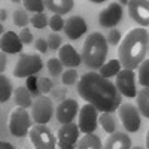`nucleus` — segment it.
<instances>
[{"instance_id": "1", "label": "nucleus", "mask_w": 149, "mask_h": 149, "mask_svg": "<svg viewBox=\"0 0 149 149\" xmlns=\"http://www.w3.org/2000/svg\"><path fill=\"white\" fill-rule=\"evenodd\" d=\"M78 93L88 104H93L97 110L106 113H110L121 106V94L116 85L95 72L85 73L79 78Z\"/></svg>"}, {"instance_id": "2", "label": "nucleus", "mask_w": 149, "mask_h": 149, "mask_svg": "<svg viewBox=\"0 0 149 149\" xmlns=\"http://www.w3.org/2000/svg\"><path fill=\"white\" fill-rule=\"evenodd\" d=\"M149 46V33L143 27L131 29L118 48L119 63L124 69L134 70L143 61Z\"/></svg>"}, {"instance_id": "3", "label": "nucleus", "mask_w": 149, "mask_h": 149, "mask_svg": "<svg viewBox=\"0 0 149 149\" xmlns=\"http://www.w3.org/2000/svg\"><path fill=\"white\" fill-rule=\"evenodd\" d=\"M107 55V40L102 33H91L82 46V61L90 69H102Z\"/></svg>"}, {"instance_id": "4", "label": "nucleus", "mask_w": 149, "mask_h": 149, "mask_svg": "<svg viewBox=\"0 0 149 149\" xmlns=\"http://www.w3.org/2000/svg\"><path fill=\"white\" fill-rule=\"evenodd\" d=\"M43 67L42 58L37 54H21L18 61L14 67V76L15 78H27L31 74H36Z\"/></svg>"}, {"instance_id": "5", "label": "nucleus", "mask_w": 149, "mask_h": 149, "mask_svg": "<svg viewBox=\"0 0 149 149\" xmlns=\"http://www.w3.org/2000/svg\"><path fill=\"white\" fill-rule=\"evenodd\" d=\"M30 140L36 149H55L58 145L57 137L43 124H36L30 128Z\"/></svg>"}, {"instance_id": "6", "label": "nucleus", "mask_w": 149, "mask_h": 149, "mask_svg": "<svg viewBox=\"0 0 149 149\" xmlns=\"http://www.w3.org/2000/svg\"><path fill=\"white\" fill-rule=\"evenodd\" d=\"M31 125V119L29 112L24 107H17L12 110V113L9 116V131L12 136L17 137H24Z\"/></svg>"}, {"instance_id": "7", "label": "nucleus", "mask_w": 149, "mask_h": 149, "mask_svg": "<svg viewBox=\"0 0 149 149\" xmlns=\"http://www.w3.org/2000/svg\"><path fill=\"white\" fill-rule=\"evenodd\" d=\"M52 113H54V104H52V100L49 97L40 95L33 102L31 116H33L36 124H43V125L48 124L49 119L52 118Z\"/></svg>"}, {"instance_id": "8", "label": "nucleus", "mask_w": 149, "mask_h": 149, "mask_svg": "<svg viewBox=\"0 0 149 149\" xmlns=\"http://www.w3.org/2000/svg\"><path fill=\"white\" fill-rule=\"evenodd\" d=\"M139 113L140 112L130 103H124L118 107L119 119L122 122V125L125 127V130L130 133H136L140 128V115Z\"/></svg>"}, {"instance_id": "9", "label": "nucleus", "mask_w": 149, "mask_h": 149, "mask_svg": "<svg viewBox=\"0 0 149 149\" xmlns=\"http://www.w3.org/2000/svg\"><path fill=\"white\" fill-rule=\"evenodd\" d=\"M79 127L76 124H66L61 125L57 134V140L60 149H76L78 137H79Z\"/></svg>"}, {"instance_id": "10", "label": "nucleus", "mask_w": 149, "mask_h": 149, "mask_svg": "<svg viewBox=\"0 0 149 149\" xmlns=\"http://www.w3.org/2000/svg\"><path fill=\"white\" fill-rule=\"evenodd\" d=\"M115 85L119 91V94L125 95V97H136L137 91H136V74L133 70L122 69L115 79Z\"/></svg>"}, {"instance_id": "11", "label": "nucleus", "mask_w": 149, "mask_h": 149, "mask_svg": "<svg viewBox=\"0 0 149 149\" xmlns=\"http://www.w3.org/2000/svg\"><path fill=\"white\" fill-rule=\"evenodd\" d=\"M122 18V6L119 2H112L98 14V24L104 29H113Z\"/></svg>"}, {"instance_id": "12", "label": "nucleus", "mask_w": 149, "mask_h": 149, "mask_svg": "<svg viewBox=\"0 0 149 149\" xmlns=\"http://www.w3.org/2000/svg\"><path fill=\"white\" fill-rule=\"evenodd\" d=\"M78 125L84 134H91L95 130V127H97V109L93 104L86 103L81 107Z\"/></svg>"}, {"instance_id": "13", "label": "nucleus", "mask_w": 149, "mask_h": 149, "mask_svg": "<svg viewBox=\"0 0 149 149\" xmlns=\"http://www.w3.org/2000/svg\"><path fill=\"white\" fill-rule=\"evenodd\" d=\"M128 14L142 27L149 26V2L146 0H130L128 2Z\"/></svg>"}, {"instance_id": "14", "label": "nucleus", "mask_w": 149, "mask_h": 149, "mask_svg": "<svg viewBox=\"0 0 149 149\" xmlns=\"http://www.w3.org/2000/svg\"><path fill=\"white\" fill-rule=\"evenodd\" d=\"M76 113H78V102L73 100V98H66L58 104L55 115L61 125H66V124H72Z\"/></svg>"}, {"instance_id": "15", "label": "nucleus", "mask_w": 149, "mask_h": 149, "mask_svg": "<svg viewBox=\"0 0 149 149\" xmlns=\"http://www.w3.org/2000/svg\"><path fill=\"white\" fill-rule=\"evenodd\" d=\"M64 31L70 40H76L82 34L86 33V22L82 17L73 15V17L67 18V21L64 24Z\"/></svg>"}, {"instance_id": "16", "label": "nucleus", "mask_w": 149, "mask_h": 149, "mask_svg": "<svg viewBox=\"0 0 149 149\" xmlns=\"http://www.w3.org/2000/svg\"><path fill=\"white\" fill-rule=\"evenodd\" d=\"M0 48L5 54H18L22 51V42L19 36L14 31H6L2 34V40H0Z\"/></svg>"}, {"instance_id": "17", "label": "nucleus", "mask_w": 149, "mask_h": 149, "mask_svg": "<svg viewBox=\"0 0 149 149\" xmlns=\"http://www.w3.org/2000/svg\"><path fill=\"white\" fill-rule=\"evenodd\" d=\"M58 60L63 63V66H67V67H78L82 61V57L76 52L72 45H63L58 51Z\"/></svg>"}, {"instance_id": "18", "label": "nucleus", "mask_w": 149, "mask_h": 149, "mask_svg": "<svg viewBox=\"0 0 149 149\" xmlns=\"http://www.w3.org/2000/svg\"><path fill=\"white\" fill-rule=\"evenodd\" d=\"M104 149H131V140L125 133L115 131L107 137Z\"/></svg>"}, {"instance_id": "19", "label": "nucleus", "mask_w": 149, "mask_h": 149, "mask_svg": "<svg viewBox=\"0 0 149 149\" xmlns=\"http://www.w3.org/2000/svg\"><path fill=\"white\" fill-rule=\"evenodd\" d=\"M45 6L52 12L54 15H64L73 9V2L72 0H46Z\"/></svg>"}, {"instance_id": "20", "label": "nucleus", "mask_w": 149, "mask_h": 149, "mask_svg": "<svg viewBox=\"0 0 149 149\" xmlns=\"http://www.w3.org/2000/svg\"><path fill=\"white\" fill-rule=\"evenodd\" d=\"M14 97H15V103L18 107H24L27 109L30 106H33V102H31V94L30 91L26 88V86H18L14 93Z\"/></svg>"}, {"instance_id": "21", "label": "nucleus", "mask_w": 149, "mask_h": 149, "mask_svg": "<svg viewBox=\"0 0 149 149\" xmlns=\"http://www.w3.org/2000/svg\"><path fill=\"white\" fill-rule=\"evenodd\" d=\"M76 149H102V142L98 139V136H95L94 133L85 134L78 142Z\"/></svg>"}, {"instance_id": "22", "label": "nucleus", "mask_w": 149, "mask_h": 149, "mask_svg": "<svg viewBox=\"0 0 149 149\" xmlns=\"http://www.w3.org/2000/svg\"><path fill=\"white\" fill-rule=\"evenodd\" d=\"M121 63H119V60H110L107 61V63H104L100 69V74L103 78H112V76H116V74L122 70L121 69Z\"/></svg>"}, {"instance_id": "23", "label": "nucleus", "mask_w": 149, "mask_h": 149, "mask_svg": "<svg viewBox=\"0 0 149 149\" xmlns=\"http://www.w3.org/2000/svg\"><path fill=\"white\" fill-rule=\"evenodd\" d=\"M137 107L142 115L149 118V88H143L137 93Z\"/></svg>"}, {"instance_id": "24", "label": "nucleus", "mask_w": 149, "mask_h": 149, "mask_svg": "<svg viewBox=\"0 0 149 149\" xmlns=\"http://www.w3.org/2000/svg\"><path fill=\"white\" fill-rule=\"evenodd\" d=\"M10 94H12V84L5 74H2L0 76V103H6Z\"/></svg>"}, {"instance_id": "25", "label": "nucleus", "mask_w": 149, "mask_h": 149, "mask_svg": "<svg viewBox=\"0 0 149 149\" xmlns=\"http://www.w3.org/2000/svg\"><path fill=\"white\" fill-rule=\"evenodd\" d=\"M100 124H102V127L106 133L109 134H113L115 133V128H116V121L115 118L112 116L110 113H106V112H103L102 116H100Z\"/></svg>"}, {"instance_id": "26", "label": "nucleus", "mask_w": 149, "mask_h": 149, "mask_svg": "<svg viewBox=\"0 0 149 149\" xmlns=\"http://www.w3.org/2000/svg\"><path fill=\"white\" fill-rule=\"evenodd\" d=\"M139 84L143 88H149V60H145L139 66Z\"/></svg>"}, {"instance_id": "27", "label": "nucleus", "mask_w": 149, "mask_h": 149, "mask_svg": "<svg viewBox=\"0 0 149 149\" xmlns=\"http://www.w3.org/2000/svg\"><path fill=\"white\" fill-rule=\"evenodd\" d=\"M46 67H48V72H49V74L51 76H60L61 74V72H63V63L58 60V58H51L48 61V64H46Z\"/></svg>"}, {"instance_id": "28", "label": "nucleus", "mask_w": 149, "mask_h": 149, "mask_svg": "<svg viewBox=\"0 0 149 149\" xmlns=\"http://www.w3.org/2000/svg\"><path fill=\"white\" fill-rule=\"evenodd\" d=\"M29 21H30V18L24 9H17L14 12V24L17 27H26L29 24Z\"/></svg>"}, {"instance_id": "29", "label": "nucleus", "mask_w": 149, "mask_h": 149, "mask_svg": "<svg viewBox=\"0 0 149 149\" xmlns=\"http://www.w3.org/2000/svg\"><path fill=\"white\" fill-rule=\"evenodd\" d=\"M24 6H26L27 10L34 12V14H43L45 2H40V0H26V2H24Z\"/></svg>"}, {"instance_id": "30", "label": "nucleus", "mask_w": 149, "mask_h": 149, "mask_svg": "<svg viewBox=\"0 0 149 149\" xmlns=\"http://www.w3.org/2000/svg\"><path fill=\"white\" fill-rule=\"evenodd\" d=\"M31 24H33V27L34 29H45L49 21H48V17L45 14H34L31 18H30Z\"/></svg>"}, {"instance_id": "31", "label": "nucleus", "mask_w": 149, "mask_h": 149, "mask_svg": "<svg viewBox=\"0 0 149 149\" xmlns=\"http://www.w3.org/2000/svg\"><path fill=\"white\" fill-rule=\"evenodd\" d=\"M61 81H63L64 85H73L76 84L78 81V72L74 69H69L63 73V76H61Z\"/></svg>"}, {"instance_id": "32", "label": "nucleus", "mask_w": 149, "mask_h": 149, "mask_svg": "<svg viewBox=\"0 0 149 149\" xmlns=\"http://www.w3.org/2000/svg\"><path fill=\"white\" fill-rule=\"evenodd\" d=\"M64 19L61 18L60 15H52L51 18H49V27H51V30H54V33L60 31L64 29Z\"/></svg>"}, {"instance_id": "33", "label": "nucleus", "mask_w": 149, "mask_h": 149, "mask_svg": "<svg viewBox=\"0 0 149 149\" xmlns=\"http://www.w3.org/2000/svg\"><path fill=\"white\" fill-rule=\"evenodd\" d=\"M52 86H54V84H52V81L49 79V78H40V79H37V90L42 91L43 94L51 91Z\"/></svg>"}, {"instance_id": "34", "label": "nucleus", "mask_w": 149, "mask_h": 149, "mask_svg": "<svg viewBox=\"0 0 149 149\" xmlns=\"http://www.w3.org/2000/svg\"><path fill=\"white\" fill-rule=\"evenodd\" d=\"M48 46L51 48V49H60L61 48V36L58 34V33H51L48 36Z\"/></svg>"}, {"instance_id": "35", "label": "nucleus", "mask_w": 149, "mask_h": 149, "mask_svg": "<svg viewBox=\"0 0 149 149\" xmlns=\"http://www.w3.org/2000/svg\"><path fill=\"white\" fill-rule=\"evenodd\" d=\"M106 40H107L110 45H118V43L121 42V33H119V30H115V29H113V30H109Z\"/></svg>"}, {"instance_id": "36", "label": "nucleus", "mask_w": 149, "mask_h": 149, "mask_svg": "<svg viewBox=\"0 0 149 149\" xmlns=\"http://www.w3.org/2000/svg\"><path fill=\"white\" fill-rule=\"evenodd\" d=\"M19 39H21L22 43H31L33 42V34L30 33L29 29H22L19 31Z\"/></svg>"}, {"instance_id": "37", "label": "nucleus", "mask_w": 149, "mask_h": 149, "mask_svg": "<svg viewBox=\"0 0 149 149\" xmlns=\"http://www.w3.org/2000/svg\"><path fill=\"white\" fill-rule=\"evenodd\" d=\"M34 46H36L37 51L42 52V54H45V52H46V49L49 48V46H48V40L42 39V37H40V39H37V40L34 42Z\"/></svg>"}, {"instance_id": "38", "label": "nucleus", "mask_w": 149, "mask_h": 149, "mask_svg": "<svg viewBox=\"0 0 149 149\" xmlns=\"http://www.w3.org/2000/svg\"><path fill=\"white\" fill-rule=\"evenodd\" d=\"M6 69V55L2 54V57H0V72H5Z\"/></svg>"}, {"instance_id": "39", "label": "nucleus", "mask_w": 149, "mask_h": 149, "mask_svg": "<svg viewBox=\"0 0 149 149\" xmlns=\"http://www.w3.org/2000/svg\"><path fill=\"white\" fill-rule=\"evenodd\" d=\"M0 149H15V148L8 142H0Z\"/></svg>"}, {"instance_id": "40", "label": "nucleus", "mask_w": 149, "mask_h": 149, "mask_svg": "<svg viewBox=\"0 0 149 149\" xmlns=\"http://www.w3.org/2000/svg\"><path fill=\"white\" fill-rule=\"evenodd\" d=\"M0 15H2V18H0V19L5 21V19H6V10H5V9H2V12H0Z\"/></svg>"}, {"instance_id": "41", "label": "nucleus", "mask_w": 149, "mask_h": 149, "mask_svg": "<svg viewBox=\"0 0 149 149\" xmlns=\"http://www.w3.org/2000/svg\"><path fill=\"white\" fill-rule=\"evenodd\" d=\"M146 146L149 149V128H148V133H146Z\"/></svg>"}, {"instance_id": "42", "label": "nucleus", "mask_w": 149, "mask_h": 149, "mask_svg": "<svg viewBox=\"0 0 149 149\" xmlns=\"http://www.w3.org/2000/svg\"><path fill=\"white\" fill-rule=\"evenodd\" d=\"M131 149H143V148H140V146H136V148H131Z\"/></svg>"}]
</instances>
